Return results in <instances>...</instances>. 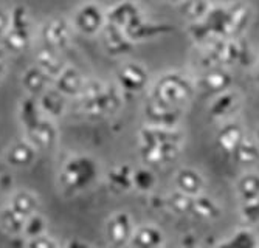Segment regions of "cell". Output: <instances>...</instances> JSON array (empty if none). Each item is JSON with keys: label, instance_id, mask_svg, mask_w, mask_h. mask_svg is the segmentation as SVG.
I'll use <instances>...</instances> for the list:
<instances>
[{"label": "cell", "instance_id": "obj_30", "mask_svg": "<svg viewBox=\"0 0 259 248\" xmlns=\"http://www.w3.org/2000/svg\"><path fill=\"white\" fill-rule=\"evenodd\" d=\"M234 195L239 204H247L259 199V172L253 169H247L242 172L233 185Z\"/></svg>", "mask_w": 259, "mask_h": 248}, {"label": "cell", "instance_id": "obj_34", "mask_svg": "<svg viewBox=\"0 0 259 248\" xmlns=\"http://www.w3.org/2000/svg\"><path fill=\"white\" fill-rule=\"evenodd\" d=\"M25 222L27 217H23L14 210H11L7 204L0 207V230H2V233L13 237H22Z\"/></svg>", "mask_w": 259, "mask_h": 248}, {"label": "cell", "instance_id": "obj_26", "mask_svg": "<svg viewBox=\"0 0 259 248\" xmlns=\"http://www.w3.org/2000/svg\"><path fill=\"white\" fill-rule=\"evenodd\" d=\"M164 242L166 234L161 227L155 223H143L137 225L129 248H164Z\"/></svg>", "mask_w": 259, "mask_h": 248}, {"label": "cell", "instance_id": "obj_37", "mask_svg": "<svg viewBox=\"0 0 259 248\" xmlns=\"http://www.w3.org/2000/svg\"><path fill=\"white\" fill-rule=\"evenodd\" d=\"M166 207H168V211L174 213L176 216L191 217L193 197L172 189L169 194H166Z\"/></svg>", "mask_w": 259, "mask_h": 248}, {"label": "cell", "instance_id": "obj_7", "mask_svg": "<svg viewBox=\"0 0 259 248\" xmlns=\"http://www.w3.org/2000/svg\"><path fill=\"white\" fill-rule=\"evenodd\" d=\"M75 30L70 17L52 16L47 17L37 27L36 39L40 42V47H47L55 52H64L73 40Z\"/></svg>", "mask_w": 259, "mask_h": 248}, {"label": "cell", "instance_id": "obj_17", "mask_svg": "<svg viewBox=\"0 0 259 248\" xmlns=\"http://www.w3.org/2000/svg\"><path fill=\"white\" fill-rule=\"evenodd\" d=\"M138 144H163V143H186V133L182 127H157L145 124L138 130Z\"/></svg>", "mask_w": 259, "mask_h": 248}, {"label": "cell", "instance_id": "obj_40", "mask_svg": "<svg viewBox=\"0 0 259 248\" xmlns=\"http://www.w3.org/2000/svg\"><path fill=\"white\" fill-rule=\"evenodd\" d=\"M239 217L247 223V227L259 225V199L247 204H239Z\"/></svg>", "mask_w": 259, "mask_h": 248}, {"label": "cell", "instance_id": "obj_41", "mask_svg": "<svg viewBox=\"0 0 259 248\" xmlns=\"http://www.w3.org/2000/svg\"><path fill=\"white\" fill-rule=\"evenodd\" d=\"M23 248H62V243H59L58 239H55L52 234L47 233L37 237L25 239Z\"/></svg>", "mask_w": 259, "mask_h": 248}, {"label": "cell", "instance_id": "obj_20", "mask_svg": "<svg viewBox=\"0 0 259 248\" xmlns=\"http://www.w3.org/2000/svg\"><path fill=\"white\" fill-rule=\"evenodd\" d=\"M100 37H101V45L104 52L112 58L126 56L135 47V43L126 36V33L121 28L110 25V24H106Z\"/></svg>", "mask_w": 259, "mask_h": 248}, {"label": "cell", "instance_id": "obj_25", "mask_svg": "<svg viewBox=\"0 0 259 248\" xmlns=\"http://www.w3.org/2000/svg\"><path fill=\"white\" fill-rule=\"evenodd\" d=\"M20 85L25 90L27 96L39 98L53 85V78H50L44 70H40L36 64L28 65L20 75Z\"/></svg>", "mask_w": 259, "mask_h": 248}, {"label": "cell", "instance_id": "obj_39", "mask_svg": "<svg viewBox=\"0 0 259 248\" xmlns=\"http://www.w3.org/2000/svg\"><path fill=\"white\" fill-rule=\"evenodd\" d=\"M47 233H49V219L39 211L27 219L22 237L31 239V237H37V236H42Z\"/></svg>", "mask_w": 259, "mask_h": 248}, {"label": "cell", "instance_id": "obj_24", "mask_svg": "<svg viewBox=\"0 0 259 248\" xmlns=\"http://www.w3.org/2000/svg\"><path fill=\"white\" fill-rule=\"evenodd\" d=\"M202 22L213 39H233L227 4H214Z\"/></svg>", "mask_w": 259, "mask_h": 248}, {"label": "cell", "instance_id": "obj_5", "mask_svg": "<svg viewBox=\"0 0 259 248\" xmlns=\"http://www.w3.org/2000/svg\"><path fill=\"white\" fill-rule=\"evenodd\" d=\"M11 20L7 34L0 40V45L10 55H20L27 52L36 40L34 22L30 13V8L23 4H16L11 8Z\"/></svg>", "mask_w": 259, "mask_h": 248}, {"label": "cell", "instance_id": "obj_21", "mask_svg": "<svg viewBox=\"0 0 259 248\" xmlns=\"http://www.w3.org/2000/svg\"><path fill=\"white\" fill-rule=\"evenodd\" d=\"M172 31H174V25L171 24H166V22H154L143 17L131 28H127L124 33L134 43H138V42H146V40L163 37Z\"/></svg>", "mask_w": 259, "mask_h": 248}, {"label": "cell", "instance_id": "obj_6", "mask_svg": "<svg viewBox=\"0 0 259 248\" xmlns=\"http://www.w3.org/2000/svg\"><path fill=\"white\" fill-rule=\"evenodd\" d=\"M70 22H72L75 33L81 36H100L107 24V8L103 7L98 0H85L73 10Z\"/></svg>", "mask_w": 259, "mask_h": 248}, {"label": "cell", "instance_id": "obj_27", "mask_svg": "<svg viewBox=\"0 0 259 248\" xmlns=\"http://www.w3.org/2000/svg\"><path fill=\"white\" fill-rule=\"evenodd\" d=\"M7 205L11 210H14L16 213H19L20 216L28 219L30 216L40 211L42 202H40V197L34 191L20 188V189H16V191L10 192Z\"/></svg>", "mask_w": 259, "mask_h": 248}, {"label": "cell", "instance_id": "obj_9", "mask_svg": "<svg viewBox=\"0 0 259 248\" xmlns=\"http://www.w3.org/2000/svg\"><path fill=\"white\" fill-rule=\"evenodd\" d=\"M137 223L129 211L120 210L107 216L104 222V237L112 248L129 246Z\"/></svg>", "mask_w": 259, "mask_h": 248}, {"label": "cell", "instance_id": "obj_15", "mask_svg": "<svg viewBox=\"0 0 259 248\" xmlns=\"http://www.w3.org/2000/svg\"><path fill=\"white\" fill-rule=\"evenodd\" d=\"M145 17L140 4L135 0H118L107 8V24L126 31L134 24Z\"/></svg>", "mask_w": 259, "mask_h": 248}, {"label": "cell", "instance_id": "obj_18", "mask_svg": "<svg viewBox=\"0 0 259 248\" xmlns=\"http://www.w3.org/2000/svg\"><path fill=\"white\" fill-rule=\"evenodd\" d=\"M172 183H174L176 191L183 192L186 195H191V197L206 192L205 175L193 166L179 168L172 175Z\"/></svg>", "mask_w": 259, "mask_h": 248}, {"label": "cell", "instance_id": "obj_38", "mask_svg": "<svg viewBox=\"0 0 259 248\" xmlns=\"http://www.w3.org/2000/svg\"><path fill=\"white\" fill-rule=\"evenodd\" d=\"M257 64V55L256 50L248 39L244 36L238 37V61L236 67L239 69H254Z\"/></svg>", "mask_w": 259, "mask_h": 248}, {"label": "cell", "instance_id": "obj_8", "mask_svg": "<svg viewBox=\"0 0 259 248\" xmlns=\"http://www.w3.org/2000/svg\"><path fill=\"white\" fill-rule=\"evenodd\" d=\"M115 84L126 95H138L148 90L151 84V73L145 64L137 61H126L115 70Z\"/></svg>", "mask_w": 259, "mask_h": 248}, {"label": "cell", "instance_id": "obj_28", "mask_svg": "<svg viewBox=\"0 0 259 248\" xmlns=\"http://www.w3.org/2000/svg\"><path fill=\"white\" fill-rule=\"evenodd\" d=\"M224 214V208L219 202L206 192L193 197V210L191 217L202 222H216Z\"/></svg>", "mask_w": 259, "mask_h": 248}, {"label": "cell", "instance_id": "obj_19", "mask_svg": "<svg viewBox=\"0 0 259 248\" xmlns=\"http://www.w3.org/2000/svg\"><path fill=\"white\" fill-rule=\"evenodd\" d=\"M245 137H247V130L244 124L239 120L233 118V120L221 123L216 132L214 143L219 151H222L227 155H231Z\"/></svg>", "mask_w": 259, "mask_h": 248}, {"label": "cell", "instance_id": "obj_10", "mask_svg": "<svg viewBox=\"0 0 259 248\" xmlns=\"http://www.w3.org/2000/svg\"><path fill=\"white\" fill-rule=\"evenodd\" d=\"M242 103L244 100H242L241 92L233 87L211 98L206 107V115L209 117V120L219 121V123L233 120V118H236V115L241 112Z\"/></svg>", "mask_w": 259, "mask_h": 248}, {"label": "cell", "instance_id": "obj_2", "mask_svg": "<svg viewBox=\"0 0 259 248\" xmlns=\"http://www.w3.org/2000/svg\"><path fill=\"white\" fill-rule=\"evenodd\" d=\"M17 118L23 130V138L28 140L39 152L52 151L58 146L59 129L56 121L44 115L37 98L23 96L17 106Z\"/></svg>", "mask_w": 259, "mask_h": 248}, {"label": "cell", "instance_id": "obj_3", "mask_svg": "<svg viewBox=\"0 0 259 248\" xmlns=\"http://www.w3.org/2000/svg\"><path fill=\"white\" fill-rule=\"evenodd\" d=\"M124 93L113 82L87 76L82 93L78 98L82 114L92 120H104L116 115L123 109Z\"/></svg>", "mask_w": 259, "mask_h": 248}, {"label": "cell", "instance_id": "obj_14", "mask_svg": "<svg viewBox=\"0 0 259 248\" xmlns=\"http://www.w3.org/2000/svg\"><path fill=\"white\" fill-rule=\"evenodd\" d=\"M39 159V151L25 138L14 140L4 151V162L13 169H28Z\"/></svg>", "mask_w": 259, "mask_h": 248}, {"label": "cell", "instance_id": "obj_43", "mask_svg": "<svg viewBox=\"0 0 259 248\" xmlns=\"http://www.w3.org/2000/svg\"><path fill=\"white\" fill-rule=\"evenodd\" d=\"M180 248H202V242L197 234L186 233L180 237Z\"/></svg>", "mask_w": 259, "mask_h": 248}, {"label": "cell", "instance_id": "obj_16", "mask_svg": "<svg viewBox=\"0 0 259 248\" xmlns=\"http://www.w3.org/2000/svg\"><path fill=\"white\" fill-rule=\"evenodd\" d=\"M87 76L72 64H65L61 73L53 79V87L68 100H78L82 93Z\"/></svg>", "mask_w": 259, "mask_h": 248}, {"label": "cell", "instance_id": "obj_47", "mask_svg": "<svg viewBox=\"0 0 259 248\" xmlns=\"http://www.w3.org/2000/svg\"><path fill=\"white\" fill-rule=\"evenodd\" d=\"M253 137H254V140H256V143H257V146H259V127H257V130L254 132Z\"/></svg>", "mask_w": 259, "mask_h": 248}, {"label": "cell", "instance_id": "obj_31", "mask_svg": "<svg viewBox=\"0 0 259 248\" xmlns=\"http://www.w3.org/2000/svg\"><path fill=\"white\" fill-rule=\"evenodd\" d=\"M216 248H259V234L251 227H242L221 239Z\"/></svg>", "mask_w": 259, "mask_h": 248}, {"label": "cell", "instance_id": "obj_33", "mask_svg": "<svg viewBox=\"0 0 259 248\" xmlns=\"http://www.w3.org/2000/svg\"><path fill=\"white\" fill-rule=\"evenodd\" d=\"M34 64L39 67L40 70H44L50 78H56L61 70L65 67V62L62 61L59 52L50 50L47 47H40L36 55H34Z\"/></svg>", "mask_w": 259, "mask_h": 248}, {"label": "cell", "instance_id": "obj_23", "mask_svg": "<svg viewBox=\"0 0 259 248\" xmlns=\"http://www.w3.org/2000/svg\"><path fill=\"white\" fill-rule=\"evenodd\" d=\"M227 8H228L233 37L244 36L253 22L254 8L251 7L248 0H231V2L227 4Z\"/></svg>", "mask_w": 259, "mask_h": 248}, {"label": "cell", "instance_id": "obj_35", "mask_svg": "<svg viewBox=\"0 0 259 248\" xmlns=\"http://www.w3.org/2000/svg\"><path fill=\"white\" fill-rule=\"evenodd\" d=\"M213 5L214 4L211 0H182L177 4V11L182 17L188 20V24H191V22L203 20Z\"/></svg>", "mask_w": 259, "mask_h": 248}, {"label": "cell", "instance_id": "obj_32", "mask_svg": "<svg viewBox=\"0 0 259 248\" xmlns=\"http://www.w3.org/2000/svg\"><path fill=\"white\" fill-rule=\"evenodd\" d=\"M233 162L242 166V168H251L259 162V146L254 140V137H250L247 133V137L239 143V146L234 149V152L230 155Z\"/></svg>", "mask_w": 259, "mask_h": 248}, {"label": "cell", "instance_id": "obj_36", "mask_svg": "<svg viewBox=\"0 0 259 248\" xmlns=\"http://www.w3.org/2000/svg\"><path fill=\"white\" fill-rule=\"evenodd\" d=\"M158 185V177L155 171L146 165H140L134 168V191L143 195L154 194Z\"/></svg>", "mask_w": 259, "mask_h": 248}, {"label": "cell", "instance_id": "obj_45", "mask_svg": "<svg viewBox=\"0 0 259 248\" xmlns=\"http://www.w3.org/2000/svg\"><path fill=\"white\" fill-rule=\"evenodd\" d=\"M62 248H93L87 240L79 237H72L62 243Z\"/></svg>", "mask_w": 259, "mask_h": 248}, {"label": "cell", "instance_id": "obj_1", "mask_svg": "<svg viewBox=\"0 0 259 248\" xmlns=\"http://www.w3.org/2000/svg\"><path fill=\"white\" fill-rule=\"evenodd\" d=\"M104 178L103 165L90 154L76 152L62 160L56 182L59 191L67 197H78L95 188Z\"/></svg>", "mask_w": 259, "mask_h": 248}, {"label": "cell", "instance_id": "obj_29", "mask_svg": "<svg viewBox=\"0 0 259 248\" xmlns=\"http://www.w3.org/2000/svg\"><path fill=\"white\" fill-rule=\"evenodd\" d=\"M67 101H68V98L61 95L53 85L37 98L39 107L44 112V115L52 118L53 121H58L65 117L67 109H68Z\"/></svg>", "mask_w": 259, "mask_h": 248}, {"label": "cell", "instance_id": "obj_11", "mask_svg": "<svg viewBox=\"0 0 259 248\" xmlns=\"http://www.w3.org/2000/svg\"><path fill=\"white\" fill-rule=\"evenodd\" d=\"M185 146L176 143L163 144H138V155L141 165H146L152 169L163 168L174 163L182 155Z\"/></svg>", "mask_w": 259, "mask_h": 248}, {"label": "cell", "instance_id": "obj_22", "mask_svg": "<svg viewBox=\"0 0 259 248\" xmlns=\"http://www.w3.org/2000/svg\"><path fill=\"white\" fill-rule=\"evenodd\" d=\"M104 182L110 192L124 195L134 191V166L129 163H118L104 172Z\"/></svg>", "mask_w": 259, "mask_h": 248}, {"label": "cell", "instance_id": "obj_48", "mask_svg": "<svg viewBox=\"0 0 259 248\" xmlns=\"http://www.w3.org/2000/svg\"><path fill=\"white\" fill-rule=\"evenodd\" d=\"M161 2H168V4H179V2H182V0H161Z\"/></svg>", "mask_w": 259, "mask_h": 248}, {"label": "cell", "instance_id": "obj_4", "mask_svg": "<svg viewBox=\"0 0 259 248\" xmlns=\"http://www.w3.org/2000/svg\"><path fill=\"white\" fill-rule=\"evenodd\" d=\"M197 87L194 76L180 70H169L157 76L148 87V100L171 109H186L194 96Z\"/></svg>", "mask_w": 259, "mask_h": 248}, {"label": "cell", "instance_id": "obj_42", "mask_svg": "<svg viewBox=\"0 0 259 248\" xmlns=\"http://www.w3.org/2000/svg\"><path fill=\"white\" fill-rule=\"evenodd\" d=\"M10 20H11V10L0 5V40L7 34L10 28Z\"/></svg>", "mask_w": 259, "mask_h": 248}, {"label": "cell", "instance_id": "obj_12", "mask_svg": "<svg viewBox=\"0 0 259 248\" xmlns=\"http://www.w3.org/2000/svg\"><path fill=\"white\" fill-rule=\"evenodd\" d=\"M197 93H208V95H219L225 90L233 88V73L227 67H214L205 72H199L194 76Z\"/></svg>", "mask_w": 259, "mask_h": 248}, {"label": "cell", "instance_id": "obj_46", "mask_svg": "<svg viewBox=\"0 0 259 248\" xmlns=\"http://www.w3.org/2000/svg\"><path fill=\"white\" fill-rule=\"evenodd\" d=\"M254 79H256V82H257V85H259V61H257V64H256V67H254Z\"/></svg>", "mask_w": 259, "mask_h": 248}, {"label": "cell", "instance_id": "obj_44", "mask_svg": "<svg viewBox=\"0 0 259 248\" xmlns=\"http://www.w3.org/2000/svg\"><path fill=\"white\" fill-rule=\"evenodd\" d=\"M8 61H10V53L0 45V84H2L7 70H8Z\"/></svg>", "mask_w": 259, "mask_h": 248}, {"label": "cell", "instance_id": "obj_13", "mask_svg": "<svg viewBox=\"0 0 259 248\" xmlns=\"http://www.w3.org/2000/svg\"><path fill=\"white\" fill-rule=\"evenodd\" d=\"M145 124L157 126V127H182V121L185 118V109H171L158 106L149 100L143 104L141 109Z\"/></svg>", "mask_w": 259, "mask_h": 248}]
</instances>
